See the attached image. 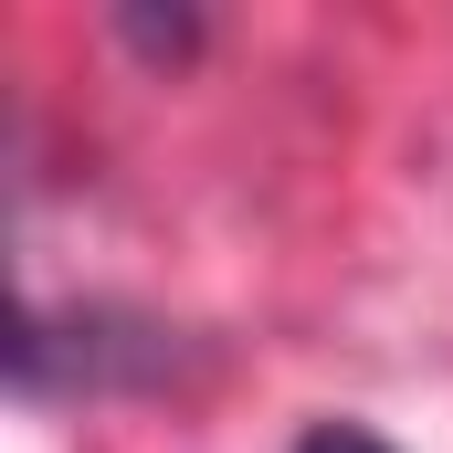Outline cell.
Masks as SVG:
<instances>
[{
    "label": "cell",
    "instance_id": "obj_1",
    "mask_svg": "<svg viewBox=\"0 0 453 453\" xmlns=\"http://www.w3.org/2000/svg\"><path fill=\"white\" fill-rule=\"evenodd\" d=\"M296 453H390V443H380L369 422H317V433H306Z\"/></svg>",
    "mask_w": 453,
    "mask_h": 453
}]
</instances>
